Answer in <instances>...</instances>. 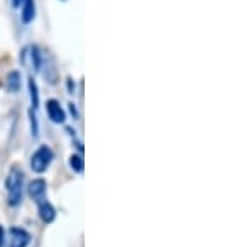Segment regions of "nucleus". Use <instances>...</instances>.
I'll use <instances>...</instances> for the list:
<instances>
[{
	"label": "nucleus",
	"instance_id": "obj_1",
	"mask_svg": "<svg viewBox=\"0 0 249 247\" xmlns=\"http://www.w3.org/2000/svg\"><path fill=\"white\" fill-rule=\"evenodd\" d=\"M5 189H7V202L15 208L22 202L23 196V173L17 168H14L5 179Z\"/></svg>",
	"mask_w": 249,
	"mask_h": 247
},
{
	"label": "nucleus",
	"instance_id": "obj_2",
	"mask_svg": "<svg viewBox=\"0 0 249 247\" xmlns=\"http://www.w3.org/2000/svg\"><path fill=\"white\" fill-rule=\"evenodd\" d=\"M52 159H53V151L48 146H40V148L32 154L30 159V168L34 169V173H45L48 166L52 165Z\"/></svg>",
	"mask_w": 249,
	"mask_h": 247
},
{
	"label": "nucleus",
	"instance_id": "obj_3",
	"mask_svg": "<svg viewBox=\"0 0 249 247\" xmlns=\"http://www.w3.org/2000/svg\"><path fill=\"white\" fill-rule=\"evenodd\" d=\"M30 242V234L25 229L12 228L7 236V247H27Z\"/></svg>",
	"mask_w": 249,
	"mask_h": 247
},
{
	"label": "nucleus",
	"instance_id": "obj_4",
	"mask_svg": "<svg viewBox=\"0 0 249 247\" xmlns=\"http://www.w3.org/2000/svg\"><path fill=\"white\" fill-rule=\"evenodd\" d=\"M29 194H30V198L37 202V204L47 201V199H45V196H47V182L43 181V179H35V181H32L30 186H29Z\"/></svg>",
	"mask_w": 249,
	"mask_h": 247
},
{
	"label": "nucleus",
	"instance_id": "obj_5",
	"mask_svg": "<svg viewBox=\"0 0 249 247\" xmlns=\"http://www.w3.org/2000/svg\"><path fill=\"white\" fill-rule=\"evenodd\" d=\"M47 115H48V118L53 123H57V125L65 123V119H67L65 111H63V108L60 106V103L57 99H48L47 101Z\"/></svg>",
	"mask_w": 249,
	"mask_h": 247
},
{
	"label": "nucleus",
	"instance_id": "obj_6",
	"mask_svg": "<svg viewBox=\"0 0 249 247\" xmlns=\"http://www.w3.org/2000/svg\"><path fill=\"white\" fill-rule=\"evenodd\" d=\"M38 214H40V219H42L45 224H50V222H53L55 217H57L55 208L48 201H43V202H40V204H38Z\"/></svg>",
	"mask_w": 249,
	"mask_h": 247
},
{
	"label": "nucleus",
	"instance_id": "obj_7",
	"mask_svg": "<svg viewBox=\"0 0 249 247\" xmlns=\"http://www.w3.org/2000/svg\"><path fill=\"white\" fill-rule=\"evenodd\" d=\"M35 17V3L34 0H23L22 2V20L23 23H30Z\"/></svg>",
	"mask_w": 249,
	"mask_h": 247
},
{
	"label": "nucleus",
	"instance_id": "obj_8",
	"mask_svg": "<svg viewBox=\"0 0 249 247\" xmlns=\"http://www.w3.org/2000/svg\"><path fill=\"white\" fill-rule=\"evenodd\" d=\"M70 166L75 173H83V166H85V161H83L82 154H71L70 156Z\"/></svg>",
	"mask_w": 249,
	"mask_h": 247
},
{
	"label": "nucleus",
	"instance_id": "obj_9",
	"mask_svg": "<svg viewBox=\"0 0 249 247\" xmlns=\"http://www.w3.org/2000/svg\"><path fill=\"white\" fill-rule=\"evenodd\" d=\"M29 90H30L32 106H34V110H37V106H38V90H37V83L34 82V78H29Z\"/></svg>",
	"mask_w": 249,
	"mask_h": 247
},
{
	"label": "nucleus",
	"instance_id": "obj_10",
	"mask_svg": "<svg viewBox=\"0 0 249 247\" xmlns=\"http://www.w3.org/2000/svg\"><path fill=\"white\" fill-rule=\"evenodd\" d=\"M7 86L12 91H17L20 88V75L17 71H12L9 77H7Z\"/></svg>",
	"mask_w": 249,
	"mask_h": 247
},
{
	"label": "nucleus",
	"instance_id": "obj_11",
	"mask_svg": "<svg viewBox=\"0 0 249 247\" xmlns=\"http://www.w3.org/2000/svg\"><path fill=\"white\" fill-rule=\"evenodd\" d=\"M32 60H34L35 70H40V65H42V62H40V51H38L37 47H34V49H32Z\"/></svg>",
	"mask_w": 249,
	"mask_h": 247
},
{
	"label": "nucleus",
	"instance_id": "obj_12",
	"mask_svg": "<svg viewBox=\"0 0 249 247\" xmlns=\"http://www.w3.org/2000/svg\"><path fill=\"white\" fill-rule=\"evenodd\" d=\"M22 2H23V0H14V5L15 7H20V5H22Z\"/></svg>",
	"mask_w": 249,
	"mask_h": 247
}]
</instances>
